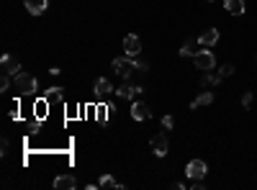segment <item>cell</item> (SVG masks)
<instances>
[{
    "label": "cell",
    "mask_w": 257,
    "mask_h": 190,
    "mask_svg": "<svg viewBox=\"0 0 257 190\" xmlns=\"http://www.w3.org/2000/svg\"><path fill=\"white\" fill-rule=\"evenodd\" d=\"M111 67H113V72H116L118 77L128 80V77H131V72L136 69V62H134V57H116L111 62Z\"/></svg>",
    "instance_id": "obj_2"
},
{
    "label": "cell",
    "mask_w": 257,
    "mask_h": 190,
    "mask_svg": "<svg viewBox=\"0 0 257 190\" xmlns=\"http://www.w3.org/2000/svg\"><path fill=\"white\" fill-rule=\"evenodd\" d=\"M149 147H152V152H154V155H157V157H165V155H167V137H165V134L160 131V134H154V137L149 139Z\"/></svg>",
    "instance_id": "obj_5"
},
{
    "label": "cell",
    "mask_w": 257,
    "mask_h": 190,
    "mask_svg": "<svg viewBox=\"0 0 257 190\" xmlns=\"http://www.w3.org/2000/svg\"><path fill=\"white\" fill-rule=\"evenodd\" d=\"M219 75H221V77H232L234 75V65H224L221 69H219Z\"/></svg>",
    "instance_id": "obj_21"
},
{
    "label": "cell",
    "mask_w": 257,
    "mask_h": 190,
    "mask_svg": "<svg viewBox=\"0 0 257 190\" xmlns=\"http://www.w3.org/2000/svg\"><path fill=\"white\" fill-rule=\"evenodd\" d=\"M54 188L57 190H75L77 177L75 175H59V177H54Z\"/></svg>",
    "instance_id": "obj_10"
},
{
    "label": "cell",
    "mask_w": 257,
    "mask_h": 190,
    "mask_svg": "<svg viewBox=\"0 0 257 190\" xmlns=\"http://www.w3.org/2000/svg\"><path fill=\"white\" fill-rule=\"evenodd\" d=\"M136 69H139V72H147V69H149V65H147V62H136Z\"/></svg>",
    "instance_id": "obj_26"
},
{
    "label": "cell",
    "mask_w": 257,
    "mask_h": 190,
    "mask_svg": "<svg viewBox=\"0 0 257 190\" xmlns=\"http://www.w3.org/2000/svg\"><path fill=\"white\" fill-rule=\"evenodd\" d=\"M224 8L232 16H242L244 13V0H224Z\"/></svg>",
    "instance_id": "obj_16"
},
{
    "label": "cell",
    "mask_w": 257,
    "mask_h": 190,
    "mask_svg": "<svg viewBox=\"0 0 257 190\" xmlns=\"http://www.w3.org/2000/svg\"><path fill=\"white\" fill-rule=\"evenodd\" d=\"M93 90H95V95H98V98H103V95H108V93H116V87L111 85V80H108V77H98Z\"/></svg>",
    "instance_id": "obj_11"
},
{
    "label": "cell",
    "mask_w": 257,
    "mask_h": 190,
    "mask_svg": "<svg viewBox=\"0 0 257 190\" xmlns=\"http://www.w3.org/2000/svg\"><path fill=\"white\" fill-rule=\"evenodd\" d=\"M44 98H47L49 103H62V101H64V90H62V87H49Z\"/></svg>",
    "instance_id": "obj_19"
},
{
    "label": "cell",
    "mask_w": 257,
    "mask_h": 190,
    "mask_svg": "<svg viewBox=\"0 0 257 190\" xmlns=\"http://www.w3.org/2000/svg\"><path fill=\"white\" fill-rule=\"evenodd\" d=\"M206 173H208V165H206L203 159H190L188 167H185V175H188L190 180H203Z\"/></svg>",
    "instance_id": "obj_4"
},
{
    "label": "cell",
    "mask_w": 257,
    "mask_h": 190,
    "mask_svg": "<svg viewBox=\"0 0 257 190\" xmlns=\"http://www.w3.org/2000/svg\"><path fill=\"white\" fill-rule=\"evenodd\" d=\"M198 41H201V47H214V44L219 41V29H206L198 36Z\"/></svg>",
    "instance_id": "obj_13"
},
{
    "label": "cell",
    "mask_w": 257,
    "mask_h": 190,
    "mask_svg": "<svg viewBox=\"0 0 257 190\" xmlns=\"http://www.w3.org/2000/svg\"><path fill=\"white\" fill-rule=\"evenodd\" d=\"M190 188H193V190H203V180H193Z\"/></svg>",
    "instance_id": "obj_25"
},
{
    "label": "cell",
    "mask_w": 257,
    "mask_h": 190,
    "mask_svg": "<svg viewBox=\"0 0 257 190\" xmlns=\"http://www.w3.org/2000/svg\"><path fill=\"white\" fill-rule=\"evenodd\" d=\"M131 119H134V121H149V119H152L149 105L142 103V101H134V103H131Z\"/></svg>",
    "instance_id": "obj_6"
},
{
    "label": "cell",
    "mask_w": 257,
    "mask_h": 190,
    "mask_svg": "<svg viewBox=\"0 0 257 190\" xmlns=\"http://www.w3.org/2000/svg\"><path fill=\"white\" fill-rule=\"evenodd\" d=\"M98 185H100V188H124L121 183H116V180H113L111 175H103V177L98 180Z\"/></svg>",
    "instance_id": "obj_20"
},
{
    "label": "cell",
    "mask_w": 257,
    "mask_h": 190,
    "mask_svg": "<svg viewBox=\"0 0 257 190\" xmlns=\"http://www.w3.org/2000/svg\"><path fill=\"white\" fill-rule=\"evenodd\" d=\"M252 101H255L252 93H244V95H242V105H244V108H250V105H252Z\"/></svg>",
    "instance_id": "obj_23"
},
{
    "label": "cell",
    "mask_w": 257,
    "mask_h": 190,
    "mask_svg": "<svg viewBox=\"0 0 257 190\" xmlns=\"http://www.w3.org/2000/svg\"><path fill=\"white\" fill-rule=\"evenodd\" d=\"M11 87V75H3L0 77V90H8Z\"/></svg>",
    "instance_id": "obj_22"
},
{
    "label": "cell",
    "mask_w": 257,
    "mask_h": 190,
    "mask_svg": "<svg viewBox=\"0 0 257 190\" xmlns=\"http://www.w3.org/2000/svg\"><path fill=\"white\" fill-rule=\"evenodd\" d=\"M13 87H16L18 95H31V93H36V90H39V80H36L34 75H26V72H18Z\"/></svg>",
    "instance_id": "obj_1"
},
{
    "label": "cell",
    "mask_w": 257,
    "mask_h": 190,
    "mask_svg": "<svg viewBox=\"0 0 257 190\" xmlns=\"http://www.w3.org/2000/svg\"><path fill=\"white\" fill-rule=\"evenodd\" d=\"M111 111H113V103H98V108H95V121L98 123H106Z\"/></svg>",
    "instance_id": "obj_14"
},
{
    "label": "cell",
    "mask_w": 257,
    "mask_h": 190,
    "mask_svg": "<svg viewBox=\"0 0 257 190\" xmlns=\"http://www.w3.org/2000/svg\"><path fill=\"white\" fill-rule=\"evenodd\" d=\"M49 8V0H26V11L31 16H41Z\"/></svg>",
    "instance_id": "obj_12"
},
{
    "label": "cell",
    "mask_w": 257,
    "mask_h": 190,
    "mask_svg": "<svg viewBox=\"0 0 257 190\" xmlns=\"http://www.w3.org/2000/svg\"><path fill=\"white\" fill-rule=\"evenodd\" d=\"M162 126H165V129H172V126H175V119H172V116H165Z\"/></svg>",
    "instance_id": "obj_24"
},
{
    "label": "cell",
    "mask_w": 257,
    "mask_h": 190,
    "mask_svg": "<svg viewBox=\"0 0 257 190\" xmlns=\"http://www.w3.org/2000/svg\"><path fill=\"white\" fill-rule=\"evenodd\" d=\"M193 59H196V67L201 72H211L216 67V57H214V52H208V49H201Z\"/></svg>",
    "instance_id": "obj_3"
},
{
    "label": "cell",
    "mask_w": 257,
    "mask_h": 190,
    "mask_svg": "<svg viewBox=\"0 0 257 190\" xmlns=\"http://www.w3.org/2000/svg\"><path fill=\"white\" fill-rule=\"evenodd\" d=\"M124 52H126V57H136V54L142 52L139 36H136V34H128L126 39H124Z\"/></svg>",
    "instance_id": "obj_7"
},
{
    "label": "cell",
    "mask_w": 257,
    "mask_h": 190,
    "mask_svg": "<svg viewBox=\"0 0 257 190\" xmlns=\"http://www.w3.org/2000/svg\"><path fill=\"white\" fill-rule=\"evenodd\" d=\"M221 83V75H214V72H203V77H201V87H216Z\"/></svg>",
    "instance_id": "obj_18"
},
{
    "label": "cell",
    "mask_w": 257,
    "mask_h": 190,
    "mask_svg": "<svg viewBox=\"0 0 257 190\" xmlns=\"http://www.w3.org/2000/svg\"><path fill=\"white\" fill-rule=\"evenodd\" d=\"M0 69H3V75H11V77H16L18 72H21V65L16 62V57H11V54H5V57L0 59Z\"/></svg>",
    "instance_id": "obj_8"
},
{
    "label": "cell",
    "mask_w": 257,
    "mask_h": 190,
    "mask_svg": "<svg viewBox=\"0 0 257 190\" xmlns=\"http://www.w3.org/2000/svg\"><path fill=\"white\" fill-rule=\"evenodd\" d=\"M211 103H214V93H211V90H203V93H201V95L196 98V101L190 103V108L196 111L198 105H211Z\"/></svg>",
    "instance_id": "obj_17"
},
{
    "label": "cell",
    "mask_w": 257,
    "mask_h": 190,
    "mask_svg": "<svg viewBox=\"0 0 257 190\" xmlns=\"http://www.w3.org/2000/svg\"><path fill=\"white\" fill-rule=\"evenodd\" d=\"M118 93V98H124V101H134L136 95H142L144 93V87H139V85H131V83H126V85H121L116 90Z\"/></svg>",
    "instance_id": "obj_9"
},
{
    "label": "cell",
    "mask_w": 257,
    "mask_h": 190,
    "mask_svg": "<svg viewBox=\"0 0 257 190\" xmlns=\"http://www.w3.org/2000/svg\"><path fill=\"white\" fill-rule=\"evenodd\" d=\"M198 47H201V41H198V39H190V41H185V47L180 49V57H196V54L201 52Z\"/></svg>",
    "instance_id": "obj_15"
}]
</instances>
